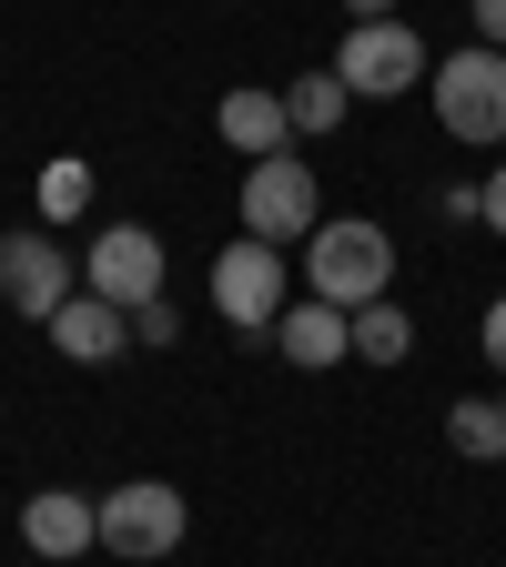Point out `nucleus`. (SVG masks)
Masks as SVG:
<instances>
[{
	"instance_id": "1",
	"label": "nucleus",
	"mask_w": 506,
	"mask_h": 567,
	"mask_svg": "<svg viewBox=\"0 0 506 567\" xmlns=\"http://www.w3.org/2000/svg\"><path fill=\"white\" fill-rule=\"evenodd\" d=\"M304 284H314V305H334V315L395 295V234L375 224V213H324V224L304 234Z\"/></svg>"
},
{
	"instance_id": "2",
	"label": "nucleus",
	"mask_w": 506,
	"mask_h": 567,
	"mask_svg": "<svg viewBox=\"0 0 506 567\" xmlns=\"http://www.w3.org/2000/svg\"><path fill=\"white\" fill-rule=\"evenodd\" d=\"M425 92H436L446 142H466V153H506V51H486V41L446 51L436 71H425Z\"/></svg>"
},
{
	"instance_id": "3",
	"label": "nucleus",
	"mask_w": 506,
	"mask_h": 567,
	"mask_svg": "<svg viewBox=\"0 0 506 567\" xmlns=\"http://www.w3.org/2000/svg\"><path fill=\"white\" fill-rule=\"evenodd\" d=\"M183 537H193V507H183L173 476H122V486H102V557L163 567V557H183Z\"/></svg>"
},
{
	"instance_id": "4",
	"label": "nucleus",
	"mask_w": 506,
	"mask_h": 567,
	"mask_svg": "<svg viewBox=\"0 0 506 567\" xmlns=\"http://www.w3.org/2000/svg\"><path fill=\"white\" fill-rule=\"evenodd\" d=\"M71 295H82V254H71L51 224H11L0 234V305L21 324H51Z\"/></svg>"
},
{
	"instance_id": "5",
	"label": "nucleus",
	"mask_w": 506,
	"mask_h": 567,
	"mask_svg": "<svg viewBox=\"0 0 506 567\" xmlns=\"http://www.w3.org/2000/svg\"><path fill=\"white\" fill-rule=\"evenodd\" d=\"M203 295H213V315H224L244 344H273V324H283V244H224L213 254V274H203Z\"/></svg>"
},
{
	"instance_id": "6",
	"label": "nucleus",
	"mask_w": 506,
	"mask_h": 567,
	"mask_svg": "<svg viewBox=\"0 0 506 567\" xmlns=\"http://www.w3.org/2000/svg\"><path fill=\"white\" fill-rule=\"evenodd\" d=\"M324 224V183L304 153H273V163H244V234L254 244H304Z\"/></svg>"
},
{
	"instance_id": "7",
	"label": "nucleus",
	"mask_w": 506,
	"mask_h": 567,
	"mask_svg": "<svg viewBox=\"0 0 506 567\" xmlns=\"http://www.w3.org/2000/svg\"><path fill=\"white\" fill-rule=\"evenodd\" d=\"M425 41L405 31V21H344V51H334V82L354 92V102H395V92H415L425 82Z\"/></svg>"
},
{
	"instance_id": "8",
	"label": "nucleus",
	"mask_w": 506,
	"mask_h": 567,
	"mask_svg": "<svg viewBox=\"0 0 506 567\" xmlns=\"http://www.w3.org/2000/svg\"><path fill=\"white\" fill-rule=\"evenodd\" d=\"M82 295H102V305H153L163 295V234L153 224H102L92 244H82Z\"/></svg>"
},
{
	"instance_id": "9",
	"label": "nucleus",
	"mask_w": 506,
	"mask_h": 567,
	"mask_svg": "<svg viewBox=\"0 0 506 567\" xmlns=\"http://www.w3.org/2000/svg\"><path fill=\"white\" fill-rule=\"evenodd\" d=\"M21 547H31L41 567L92 557V547H102V496H82V486H31V496H21Z\"/></svg>"
},
{
	"instance_id": "10",
	"label": "nucleus",
	"mask_w": 506,
	"mask_h": 567,
	"mask_svg": "<svg viewBox=\"0 0 506 567\" xmlns=\"http://www.w3.org/2000/svg\"><path fill=\"white\" fill-rule=\"evenodd\" d=\"M213 132H224L244 163H273V153H295V122H283V92H264V82H234L224 102H213Z\"/></svg>"
},
{
	"instance_id": "11",
	"label": "nucleus",
	"mask_w": 506,
	"mask_h": 567,
	"mask_svg": "<svg viewBox=\"0 0 506 567\" xmlns=\"http://www.w3.org/2000/svg\"><path fill=\"white\" fill-rule=\"evenodd\" d=\"M273 354H283V365H304V375H324V365H344V354H354V324L334 315V305H283V324H273Z\"/></svg>"
},
{
	"instance_id": "12",
	"label": "nucleus",
	"mask_w": 506,
	"mask_h": 567,
	"mask_svg": "<svg viewBox=\"0 0 506 567\" xmlns=\"http://www.w3.org/2000/svg\"><path fill=\"white\" fill-rule=\"evenodd\" d=\"M51 344L71 354V365H112V354H132V315L102 305V295H71V305L51 315Z\"/></svg>"
},
{
	"instance_id": "13",
	"label": "nucleus",
	"mask_w": 506,
	"mask_h": 567,
	"mask_svg": "<svg viewBox=\"0 0 506 567\" xmlns=\"http://www.w3.org/2000/svg\"><path fill=\"white\" fill-rule=\"evenodd\" d=\"M344 82H334V61L324 71H295V82H283V122H295V142H324V132H344Z\"/></svg>"
},
{
	"instance_id": "14",
	"label": "nucleus",
	"mask_w": 506,
	"mask_h": 567,
	"mask_svg": "<svg viewBox=\"0 0 506 567\" xmlns=\"http://www.w3.org/2000/svg\"><path fill=\"white\" fill-rule=\"evenodd\" d=\"M344 324H354V354H365V365H405V354H415V315H405L395 295H375V305H354Z\"/></svg>"
},
{
	"instance_id": "15",
	"label": "nucleus",
	"mask_w": 506,
	"mask_h": 567,
	"mask_svg": "<svg viewBox=\"0 0 506 567\" xmlns=\"http://www.w3.org/2000/svg\"><path fill=\"white\" fill-rule=\"evenodd\" d=\"M446 446L506 466V395H456V405H446Z\"/></svg>"
},
{
	"instance_id": "16",
	"label": "nucleus",
	"mask_w": 506,
	"mask_h": 567,
	"mask_svg": "<svg viewBox=\"0 0 506 567\" xmlns=\"http://www.w3.org/2000/svg\"><path fill=\"white\" fill-rule=\"evenodd\" d=\"M82 203H92V163H71V153H61V163L41 173V224H71Z\"/></svg>"
},
{
	"instance_id": "17",
	"label": "nucleus",
	"mask_w": 506,
	"mask_h": 567,
	"mask_svg": "<svg viewBox=\"0 0 506 567\" xmlns=\"http://www.w3.org/2000/svg\"><path fill=\"white\" fill-rule=\"evenodd\" d=\"M173 334H183L173 295H153V305H132V344H173Z\"/></svg>"
},
{
	"instance_id": "18",
	"label": "nucleus",
	"mask_w": 506,
	"mask_h": 567,
	"mask_svg": "<svg viewBox=\"0 0 506 567\" xmlns=\"http://www.w3.org/2000/svg\"><path fill=\"white\" fill-rule=\"evenodd\" d=\"M476 224H486V234H496V244H506V163H496V173H486V183H476Z\"/></svg>"
},
{
	"instance_id": "19",
	"label": "nucleus",
	"mask_w": 506,
	"mask_h": 567,
	"mask_svg": "<svg viewBox=\"0 0 506 567\" xmlns=\"http://www.w3.org/2000/svg\"><path fill=\"white\" fill-rule=\"evenodd\" d=\"M476 344H486V365H496V375H506V295H496V305H486V324H476Z\"/></svg>"
},
{
	"instance_id": "20",
	"label": "nucleus",
	"mask_w": 506,
	"mask_h": 567,
	"mask_svg": "<svg viewBox=\"0 0 506 567\" xmlns=\"http://www.w3.org/2000/svg\"><path fill=\"white\" fill-rule=\"evenodd\" d=\"M466 11H476V41H486V51H506V0H466Z\"/></svg>"
},
{
	"instance_id": "21",
	"label": "nucleus",
	"mask_w": 506,
	"mask_h": 567,
	"mask_svg": "<svg viewBox=\"0 0 506 567\" xmlns=\"http://www.w3.org/2000/svg\"><path fill=\"white\" fill-rule=\"evenodd\" d=\"M344 21H395V0H344Z\"/></svg>"
},
{
	"instance_id": "22",
	"label": "nucleus",
	"mask_w": 506,
	"mask_h": 567,
	"mask_svg": "<svg viewBox=\"0 0 506 567\" xmlns=\"http://www.w3.org/2000/svg\"><path fill=\"white\" fill-rule=\"evenodd\" d=\"M31 567H41V557H31Z\"/></svg>"
}]
</instances>
